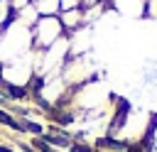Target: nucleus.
Masks as SVG:
<instances>
[{"label": "nucleus", "mask_w": 157, "mask_h": 152, "mask_svg": "<svg viewBox=\"0 0 157 152\" xmlns=\"http://www.w3.org/2000/svg\"><path fill=\"white\" fill-rule=\"evenodd\" d=\"M103 5H110L123 15H145V0H105Z\"/></svg>", "instance_id": "4"}, {"label": "nucleus", "mask_w": 157, "mask_h": 152, "mask_svg": "<svg viewBox=\"0 0 157 152\" xmlns=\"http://www.w3.org/2000/svg\"><path fill=\"white\" fill-rule=\"evenodd\" d=\"M147 152H157V120H152V127H150V135H147V140H145V145H142Z\"/></svg>", "instance_id": "7"}, {"label": "nucleus", "mask_w": 157, "mask_h": 152, "mask_svg": "<svg viewBox=\"0 0 157 152\" xmlns=\"http://www.w3.org/2000/svg\"><path fill=\"white\" fill-rule=\"evenodd\" d=\"M32 5L39 12V17H49V15H59L61 12L59 0H32Z\"/></svg>", "instance_id": "5"}, {"label": "nucleus", "mask_w": 157, "mask_h": 152, "mask_svg": "<svg viewBox=\"0 0 157 152\" xmlns=\"http://www.w3.org/2000/svg\"><path fill=\"white\" fill-rule=\"evenodd\" d=\"M105 0H83V7H93V5H103Z\"/></svg>", "instance_id": "10"}, {"label": "nucleus", "mask_w": 157, "mask_h": 152, "mask_svg": "<svg viewBox=\"0 0 157 152\" xmlns=\"http://www.w3.org/2000/svg\"><path fill=\"white\" fill-rule=\"evenodd\" d=\"M61 37H66V32H64V25H61L59 15L39 17V20L32 25V42H34V49H47V47H52L54 42H59Z\"/></svg>", "instance_id": "3"}, {"label": "nucleus", "mask_w": 157, "mask_h": 152, "mask_svg": "<svg viewBox=\"0 0 157 152\" xmlns=\"http://www.w3.org/2000/svg\"><path fill=\"white\" fill-rule=\"evenodd\" d=\"M12 17H15V10H12L10 0H0V29H2L5 25H10Z\"/></svg>", "instance_id": "6"}, {"label": "nucleus", "mask_w": 157, "mask_h": 152, "mask_svg": "<svg viewBox=\"0 0 157 152\" xmlns=\"http://www.w3.org/2000/svg\"><path fill=\"white\" fill-rule=\"evenodd\" d=\"M0 152H15V150H10V147H2V145H0Z\"/></svg>", "instance_id": "11"}, {"label": "nucleus", "mask_w": 157, "mask_h": 152, "mask_svg": "<svg viewBox=\"0 0 157 152\" xmlns=\"http://www.w3.org/2000/svg\"><path fill=\"white\" fill-rule=\"evenodd\" d=\"M37 78V69H34V49L5 66H0V83L5 88H20V91H29V83H34Z\"/></svg>", "instance_id": "2"}, {"label": "nucleus", "mask_w": 157, "mask_h": 152, "mask_svg": "<svg viewBox=\"0 0 157 152\" xmlns=\"http://www.w3.org/2000/svg\"><path fill=\"white\" fill-rule=\"evenodd\" d=\"M59 7L61 10H76V7H83V0H59Z\"/></svg>", "instance_id": "8"}, {"label": "nucleus", "mask_w": 157, "mask_h": 152, "mask_svg": "<svg viewBox=\"0 0 157 152\" xmlns=\"http://www.w3.org/2000/svg\"><path fill=\"white\" fill-rule=\"evenodd\" d=\"M145 15L157 17V0H145Z\"/></svg>", "instance_id": "9"}, {"label": "nucleus", "mask_w": 157, "mask_h": 152, "mask_svg": "<svg viewBox=\"0 0 157 152\" xmlns=\"http://www.w3.org/2000/svg\"><path fill=\"white\" fill-rule=\"evenodd\" d=\"M34 49V42H32V27L22 25L20 20L12 17L10 25H5L0 29V66L29 54Z\"/></svg>", "instance_id": "1"}]
</instances>
